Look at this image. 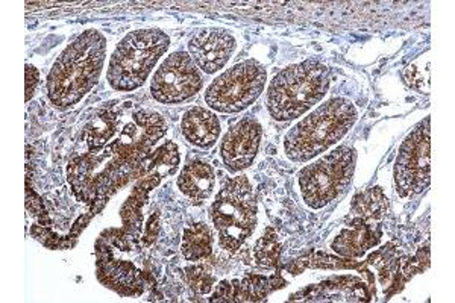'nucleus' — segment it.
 Wrapping results in <instances>:
<instances>
[{
    "instance_id": "obj_1",
    "label": "nucleus",
    "mask_w": 455,
    "mask_h": 303,
    "mask_svg": "<svg viewBox=\"0 0 455 303\" xmlns=\"http://www.w3.org/2000/svg\"><path fill=\"white\" fill-rule=\"evenodd\" d=\"M107 55V38L96 29L76 36L47 75V98L58 109L75 107L98 84Z\"/></svg>"
},
{
    "instance_id": "obj_2",
    "label": "nucleus",
    "mask_w": 455,
    "mask_h": 303,
    "mask_svg": "<svg viewBox=\"0 0 455 303\" xmlns=\"http://www.w3.org/2000/svg\"><path fill=\"white\" fill-rule=\"evenodd\" d=\"M357 118V108L351 100L345 98L326 100L285 134L287 158L293 163L313 160L340 141Z\"/></svg>"
},
{
    "instance_id": "obj_3",
    "label": "nucleus",
    "mask_w": 455,
    "mask_h": 303,
    "mask_svg": "<svg viewBox=\"0 0 455 303\" xmlns=\"http://www.w3.org/2000/svg\"><path fill=\"white\" fill-rule=\"evenodd\" d=\"M330 68L317 60H306L281 70L267 88V109L275 120L290 122L310 111L325 98Z\"/></svg>"
},
{
    "instance_id": "obj_4",
    "label": "nucleus",
    "mask_w": 455,
    "mask_h": 303,
    "mask_svg": "<svg viewBox=\"0 0 455 303\" xmlns=\"http://www.w3.org/2000/svg\"><path fill=\"white\" fill-rule=\"evenodd\" d=\"M169 46L171 38L160 29L131 32L111 55L107 72L109 85L117 92L141 87Z\"/></svg>"
},
{
    "instance_id": "obj_5",
    "label": "nucleus",
    "mask_w": 455,
    "mask_h": 303,
    "mask_svg": "<svg viewBox=\"0 0 455 303\" xmlns=\"http://www.w3.org/2000/svg\"><path fill=\"white\" fill-rule=\"evenodd\" d=\"M257 201L246 176H237L225 182L212 202V225L220 246L228 252H237L257 227Z\"/></svg>"
},
{
    "instance_id": "obj_6",
    "label": "nucleus",
    "mask_w": 455,
    "mask_h": 303,
    "mask_svg": "<svg viewBox=\"0 0 455 303\" xmlns=\"http://www.w3.org/2000/svg\"><path fill=\"white\" fill-rule=\"evenodd\" d=\"M357 155L351 146H339L299 171L302 199L313 210H321L339 199L351 184Z\"/></svg>"
},
{
    "instance_id": "obj_7",
    "label": "nucleus",
    "mask_w": 455,
    "mask_h": 303,
    "mask_svg": "<svg viewBox=\"0 0 455 303\" xmlns=\"http://www.w3.org/2000/svg\"><path fill=\"white\" fill-rule=\"evenodd\" d=\"M266 81L267 72L261 62H238L210 84L205 102L216 113H242L261 96Z\"/></svg>"
},
{
    "instance_id": "obj_8",
    "label": "nucleus",
    "mask_w": 455,
    "mask_h": 303,
    "mask_svg": "<svg viewBox=\"0 0 455 303\" xmlns=\"http://www.w3.org/2000/svg\"><path fill=\"white\" fill-rule=\"evenodd\" d=\"M395 186L403 199L422 195L431 182L429 117L414 126L403 140L395 161Z\"/></svg>"
},
{
    "instance_id": "obj_9",
    "label": "nucleus",
    "mask_w": 455,
    "mask_h": 303,
    "mask_svg": "<svg viewBox=\"0 0 455 303\" xmlns=\"http://www.w3.org/2000/svg\"><path fill=\"white\" fill-rule=\"evenodd\" d=\"M204 77L192 57L186 52H173L163 61L150 83V93L156 102L176 105L196 96Z\"/></svg>"
},
{
    "instance_id": "obj_10",
    "label": "nucleus",
    "mask_w": 455,
    "mask_h": 303,
    "mask_svg": "<svg viewBox=\"0 0 455 303\" xmlns=\"http://www.w3.org/2000/svg\"><path fill=\"white\" fill-rule=\"evenodd\" d=\"M263 129L254 118H243L228 131L222 140L220 155L223 164L233 173L252 165L259 154Z\"/></svg>"
},
{
    "instance_id": "obj_11",
    "label": "nucleus",
    "mask_w": 455,
    "mask_h": 303,
    "mask_svg": "<svg viewBox=\"0 0 455 303\" xmlns=\"http://www.w3.org/2000/svg\"><path fill=\"white\" fill-rule=\"evenodd\" d=\"M235 51V38L227 29L208 28L192 36L188 55L201 72L212 75L222 70Z\"/></svg>"
},
{
    "instance_id": "obj_12",
    "label": "nucleus",
    "mask_w": 455,
    "mask_h": 303,
    "mask_svg": "<svg viewBox=\"0 0 455 303\" xmlns=\"http://www.w3.org/2000/svg\"><path fill=\"white\" fill-rule=\"evenodd\" d=\"M220 122L210 109L195 107L188 109L181 122V132L188 143L201 149L212 148L220 135Z\"/></svg>"
},
{
    "instance_id": "obj_13",
    "label": "nucleus",
    "mask_w": 455,
    "mask_h": 303,
    "mask_svg": "<svg viewBox=\"0 0 455 303\" xmlns=\"http://www.w3.org/2000/svg\"><path fill=\"white\" fill-rule=\"evenodd\" d=\"M381 238V232L375 231L363 219L352 221L349 227L336 236L332 242V251L340 257L358 258L368 252L369 249L377 246Z\"/></svg>"
},
{
    "instance_id": "obj_14",
    "label": "nucleus",
    "mask_w": 455,
    "mask_h": 303,
    "mask_svg": "<svg viewBox=\"0 0 455 303\" xmlns=\"http://www.w3.org/2000/svg\"><path fill=\"white\" fill-rule=\"evenodd\" d=\"M178 188L195 203H201L212 197L216 188V175L212 165L202 161H193L181 170Z\"/></svg>"
},
{
    "instance_id": "obj_15",
    "label": "nucleus",
    "mask_w": 455,
    "mask_h": 303,
    "mask_svg": "<svg viewBox=\"0 0 455 303\" xmlns=\"http://www.w3.org/2000/svg\"><path fill=\"white\" fill-rule=\"evenodd\" d=\"M182 255L187 261L197 262L212 252V234L205 223H195L187 227L182 235Z\"/></svg>"
},
{
    "instance_id": "obj_16",
    "label": "nucleus",
    "mask_w": 455,
    "mask_h": 303,
    "mask_svg": "<svg viewBox=\"0 0 455 303\" xmlns=\"http://www.w3.org/2000/svg\"><path fill=\"white\" fill-rule=\"evenodd\" d=\"M116 126H117V114L111 113L108 109H104L92 118L83 131V140L88 144L90 150L102 148L108 139L116 134Z\"/></svg>"
},
{
    "instance_id": "obj_17",
    "label": "nucleus",
    "mask_w": 455,
    "mask_h": 303,
    "mask_svg": "<svg viewBox=\"0 0 455 303\" xmlns=\"http://www.w3.org/2000/svg\"><path fill=\"white\" fill-rule=\"evenodd\" d=\"M387 197L379 187L355 195L352 201V212L360 219H381L387 211Z\"/></svg>"
},
{
    "instance_id": "obj_18",
    "label": "nucleus",
    "mask_w": 455,
    "mask_h": 303,
    "mask_svg": "<svg viewBox=\"0 0 455 303\" xmlns=\"http://www.w3.org/2000/svg\"><path fill=\"white\" fill-rule=\"evenodd\" d=\"M280 242L276 232L269 227L264 236L259 238L255 244L254 257L255 261L259 262L261 267L274 268L280 262Z\"/></svg>"
},
{
    "instance_id": "obj_19",
    "label": "nucleus",
    "mask_w": 455,
    "mask_h": 303,
    "mask_svg": "<svg viewBox=\"0 0 455 303\" xmlns=\"http://www.w3.org/2000/svg\"><path fill=\"white\" fill-rule=\"evenodd\" d=\"M187 276H188L190 288L197 294L210 293L216 283V278L205 266H193L187 268Z\"/></svg>"
},
{
    "instance_id": "obj_20",
    "label": "nucleus",
    "mask_w": 455,
    "mask_h": 303,
    "mask_svg": "<svg viewBox=\"0 0 455 303\" xmlns=\"http://www.w3.org/2000/svg\"><path fill=\"white\" fill-rule=\"evenodd\" d=\"M27 206L28 211L31 212L32 216L36 217V220L40 221L42 227H49V216H47L46 206L43 203L42 199L36 195V191H32L29 186V178L27 182Z\"/></svg>"
},
{
    "instance_id": "obj_21",
    "label": "nucleus",
    "mask_w": 455,
    "mask_h": 303,
    "mask_svg": "<svg viewBox=\"0 0 455 303\" xmlns=\"http://www.w3.org/2000/svg\"><path fill=\"white\" fill-rule=\"evenodd\" d=\"M40 84V73L36 68H32L28 64L27 66V102H29L34 94H36V87Z\"/></svg>"
}]
</instances>
